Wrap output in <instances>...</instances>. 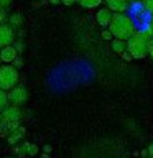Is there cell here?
<instances>
[{
  "instance_id": "obj_24",
  "label": "cell",
  "mask_w": 153,
  "mask_h": 158,
  "mask_svg": "<svg viewBox=\"0 0 153 158\" xmlns=\"http://www.w3.org/2000/svg\"><path fill=\"white\" fill-rule=\"evenodd\" d=\"M15 48H17V51H22V49H23V44H22V41H17V46H15Z\"/></svg>"
},
{
  "instance_id": "obj_29",
  "label": "cell",
  "mask_w": 153,
  "mask_h": 158,
  "mask_svg": "<svg viewBox=\"0 0 153 158\" xmlns=\"http://www.w3.org/2000/svg\"><path fill=\"white\" fill-rule=\"evenodd\" d=\"M127 2H135V0H127Z\"/></svg>"
},
{
  "instance_id": "obj_14",
  "label": "cell",
  "mask_w": 153,
  "mask_h": 158,
  "mask_svg": "<svg viewBox=\"0 0 153 158\" xmlns=\"http://www.w3.org/2000/svg\"><path fill=\"white\" fill-rule=\"evenodd\" d=\"M10 23H12L13 27H18V25L22 23V17H20V13H13L12 17H10Z\"/></svg>"
},
{
  "instance_id": "obj_5",
  "label": "cell",
  "mask_w": 153,
  "mask_h": 158,
  "mask_svg": "<svg viewBox=\"0 0 153 158\" xmlns=\"http://www.w3.org/2000/svg\"><path fill=\"white\" fill-rule=\"evenodd\" d=\"M8 99L12 102V106H22L28 101V91L27 87L22 86V84H17L13 89H10L8 92Z\"/></svg>"
},
{
  "instance_id": "obj_4",
  "label": "cell",
  "mask_w": 153,
  "mask_h": 158,
  "mask_svg": "<svg viewBox=\"0 0 153 158\" xmlns=\"http://www.w3.org/2000/svg\"><path fill=\"white\" fill-rule=\"evenodd\" d=\"M20 74L18 69L13 66H0V89L10 91L18 84Z\"/></svg>"
},
{
  "instance_id": "obj_18",
  "label": "cell",
  "mask_w": 153,
  "mask_h": 158,
  "mask_svg": "<svg viewBox=\"0 0 153 158\" xmlns=\"http://www.w3.org/2000/svg\"><path fill=\"white\" fill-rule=\"evenodd\" d=\"M102 38H104V40H112L110 30H104V31H102Z\"/></svg>"
},
{
  "instance_id": "obj_16",
  "label": "cell",
  "mask_w": 153,
  "mask_h": 158,
  "mask_svg": "<svg viewBox=\"0 0 153 158\" xmlns=\"http://www.w3.org/2000/svg\"><path fill=\"white\" fill-rule=\"evenodd\" d=\"M143 2V7L148 13H153V0H142Z\"/></svg>"
},
{
  "instance_id": "obj_3",
  "label": "cell",
  "mask_w": 153,
  "mask_h": 158,
  "mask_svg": "<svg viewBox=\"0 0 153 158\" xmlns=\"http://www.w3.org/2000/svg\"><path fill=\"white\" fill-rule=\"evenodd\" d=\"M0 117H2V127H0V132L10 133L17 127H20L22 110L18 109V106H10V107L3 109V110L0 112Z\"/></svg>"
},
{
  "instance_id": "obj_21",
  "label": "cell",
  "mask_w": 153,
  "mask_h": 158,
  "mask_svg": "<svg viewBox=\"0 0 153 158\" xmlns=\"http://www.w3.org/2000/svg\"><path fill=\"white\" fill-rule=\"evenodd\" d=\"M3 20H5V10H3L2 7H0V25H2Z\"/></svg>"
},
{
  "instance_id": "obj_26",
  "label": "cell",
  "mask_w": 153,
  "mask_h": 158,
  "mask_svg": "<svg viewBox=\"0 0 153 158\" xmlns=\"http://www.w3.org/2000/svg\"><path fill=\"white\" fill-rule=\"evenodd\" d=\"M49 3H53V5H58V3H61V0H49Z\"/></svg>"
},
{
  "instance_id": "obj_25",
  "label": "cell",
  "mask_w": 153,
  "mask_h": 158,
  "mask_svg": "<svg viewBox=\"0 0 153 158\" xmlns=\"http://www.w3.org/2000/svg\"><path fill=\"white\" fill-rule=\"evenodd\" d=\"M148 153H150V156H153V143L148 147Z\"/></svg>"
},
{
  "instance_id": "obj_8",
  "label": "cell",
  "mask_w": 153,
  "mask_h": 158,
  "mask_svg": "<svg viewBox=\"0 0 153 158\" xmlns=\"http://www.w3.org/2000/svg\"><path fill=\"white\" fill-rule=\"evenodd\" d=\"M17 56H18V51L15 46H12V44H8V46L0 49V58H2V61H5V63H13V59Z\"/></svg>"
},
{
  "instance_id": "obj_11",
  "label": "cell",
  "mask_w": 153,
  "mask_h": 158,
  "mask_svg": "<svg viewBox=\"0 0 153 158\" xmlns=\"http://www.w3.org/2000/svg\"><path fill=\"white\" fill-rule=\"evenodd\" d=\"M112 49L118 54H122L123 51L127 49V41H123V40H118V38H114L112 40Z\"/></svg>"
},
{
  "instance_id": "obj_32",
  "label": "cell",
  "mask_w": 153,
  "mask_h": 158,
  "mask_svg": "<svg viewBox=\"0 0 153 158\" xmlns=\"http://www.w3.org/2000/svg\"><path fill=\"white\" fill-rule=\"evenodd\" d=\"M0 59H2V58H0Z\"/></svg>"
},
{
  "instance_id": "obj_30",
  "label": "cell",
  "mask_w": 153,
  "mask_h": 158,
  "mask_svg": "<svg viewBox=\"0 0 153 158\" xmlns=\"http://www.w3.org/2000/svg\"><path fill=\"white\" fill-rule=\"evenodd\" d=\"M5 158H13V156H5Z\"/></svg>"
},
{
  "instance_id": "obj_22",
  "label": "cell",
  "mask_w": 153,
  "mask_h": 158,
  "mask_svg": "<svg viewBox=\"0 0 153 158\" xmlns=\"http://www.w3.org/2000/svg\"><path fill=\"white\" fill-rule=\"evenodd\" d=\"M10 2H12V0H0V7H7Z\"/></svg>"
},
{
  "instance_id": "obj_6",
  "label": "cell",
  "mask_w": 153,
  "mask_h": 158,
  "mask_svg": "<svg viewBox=\"0 0 153 158\" xmlns=\"http://www.w3.org/2000/svg\"><path fill=\"white\" fill-rule=\"evenodd\" d=\"M10 43H13V30L8 25H0V48L8 46Z\"/></svg>"
},
{
  "instance_id": "obj_17",
  "label": "cell",
  "mask_w": 153,
  "mask_h": 158,
  "mask_svg": "<svg viewBox=\"0 0 153 158\" xmlns=\"http://www.w3.org/2000/svg\"><path fill=\"white\" fill-rule=\"evenodd\" d=\"M22 66H23V59L17 56V58L13 59V68H17V69H20V68H22Z\"/></svg>"
},
{
  "instance_id": "obj_15",
  "label": "cell",
  "mask_w": 153,
  "mask_h": 158,
  "mask_svg": "<svg viewBox=\"0 0 153 158\" xmlns=\"http://www.w3.org/2000/svg\"><path fill=\"white\" fill-rule=\"evenodd\" d=\"M36 153H38V147L36 145H33V143H28V145H27V155H36Z\"/></svg>"
},
{
  "instance_id": "obj_27",
  "label": "cell",
  "mask_w": 153,
  "mask_h": 158,
  "mask_svg": "<svg viewBox=\"0 0 153 158\" xmlns=\"http://www.w3.org/2000/svg\"><path fill=\"white\" fill-rule=\"evenodd\" d=\"M0 127H2V117H0Z\"/></svg>"
},
{
  "instance_id": "obj_20",
  "label": "cell",
  "mask_w": 153,
  "mask_h": 158,
  "mask_svg": "<svg viewBox=\"0 0 153 158\" xmlns=\"http://www.w3.org/2000/svg\"><path fill=\"white\" fill-rule=\"evenodd\" d=\"M148 54L153 58V38H150V43H148Z\"/></svg>"
},
{
  "instance_id": "obj_7",
  "label": "cell",
  "mask_w": 153,
  "mask_h": 158,
  "mask_svg": "<svg viewBox=\"0 0 153 158\" xmlns=\"http://www.w3.org/2000/svg\"><path fill=\"white\" fill-rule=\"evenodd\" d=\"M112 10L110 8H107V7H104V8H99V12L96 13V20H97V23L101 25V27H109L112 22Z\"/></svg>"
},
{
  "instance_id": "obj_13",
  "label": "cell",
  "mask_w": 153,
  "mask_h": 158,
  "mask_svg": "<svg viewBox=\"0 0 153 158\" xmlns=\"http://www.w3.org/2000/svg\"><path fill=\"white\" fill-rule=\"evenodd\" d=\"M8 102H10L8 92H7V91H3V89H0V112H2L3 109H7V107H8Z\"/></svg>"
},
{
  "instance_id": "obj_19",
  "label": "cell",
  "mask_w": 153,
  "mask_h": 158,
  "mask_svg": "<svg viewBox=\"0 0 153 158\" xmlns=\"http://www.w3.org/2000/svg\"><path fill=\"white\" fill-rule=\"evenodd\" d=\"M122 58L125 59V61H132V59H133V56H132V54H130V53L127 51V49H125V51L122 53Z\"/></svg>"
},
{
  "instance_id": "obj_12",
  "label": "cell",
  "mask_w": 153,
  "mask_h": 158,
  "mask_svg": "<svg viewBox=\"0 0 153 158\" xmlns=\"http://www.w3.org/2000/svg\"><path fill=\"white\" fill-rule=\"evenodd\" d=\"M76 2H79V5L84 8H96L102 3V0H76Z\"/></svg>"
},
{
  "instance_id": "obj_28",
  "label": "cell",
  "mask_w": 153,
  "mask_h": 158,
  "mask_svg": "<svg viewBox=\"0 0 153 158\" xmlns=\"http://www.w3.org/2000/svg\"><path fill=\"white\" fill-rule=\"evenodd\" d=\"M151 28H153V17H151Z\"/></svg>"
},
{
  "instance_id": "obj_10",
  "label": "cell",
  "mask_w": 153,
  "mask_h": 158,
  "mask_svg": "<svg viewBox=\"0 0 153 158\" xmlns=\"http://www.w3.org/2000/svg\"><path fill=\"white\" fill-rule=\"evenodd\" d=\"M23 135H25V128L23 127H17L15 130H12L8 133V143H17L18 140H22L23 138Z\"/></svg>"
},
{
  "instance_id": "obj_1",
  "label": "cell",
  "mask_w": 153,
  "mask_h": 158,
  "mask_svg": "<svg viewBox=\"0 0 153 158\" xmlns=\"http://www.w3.org/2000/svg\"><path fill=\"white\" fill-rule=\"evenodd\" d=\"M109 30H110L114 38L127 41V40L132 38L133 33L137 31V25H135L133 18L128 13L120 12V13H114L112 15V22H110V25H109Z\"/></svg>"
},
{
  "instance_id": "obj_2",
  "label": "cell",
  "mask_w": 153,
  "mask_h": 158,
  "mask_svg": "<svg viewBox=\"0 0 153 158\" xmlns=\"http://www.w3.org/2000/svg\"><path fill=\"white\" fill-rule=\"evenodd\" d=\"M148 43H150V33L135 31L132 38L127 40V51L133 56V59H143L148 54Z\"/></svg>"
},
{
  "instance_id": "obj_31",
  "label": "cell",
  "mask_w": 153,
  "mask_h": 158,
  "mask_svg": "<svg viewBox=\"0 0 153 158\" xmlns=\"http://www.w3.org/2000/svg\"><path fill=\"white\" fill-rule=\"evenodd\" d=\"M150 158H153V156H150Z\"/></svg>"
},
{
  "instance_id": "obj_23",
  "label": "cell",
  "mask_w": 153,
  "mask_h": 158,
  "mask_svg": "<svg viewBox=\"0 0 153 158\" xmlns=\"http://www.w3.org/2000/svg\"><path fill=\"white\" fill-rule=\"evenodd\" d=\"M76 0H61V3H64V5H72Z\"/></svg>"
},
{
  "instance_id": "obj_9",
  "label": "cell",
  "mask_w": 153,
  "mask_h": 158,
  "mask_svg": "<svg viewBox=\"0 0 153 158\" xmlns=\"http://www.w3.org/2000/svg\"><path fill=\"white\" fill-rule=\"evenodd\" d=\"M105 3H107V8H110L114 13L127 12V8H128L127 0H105Z\"/></svg>"
}]
</instances>
